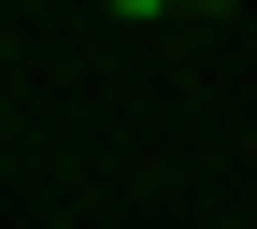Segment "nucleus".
Here are the masks:
<instances>
[{
	"mask_svg": "<svg viewBox=\"0 0 257 229\" xmlns=\"http://www.w3.org/2000/svg\"><path fill=\"white\" fill-rule=\"evenodd\" d=\"M114 15H186V0H114Z\"/></svg>",
	"mask_w": 257,
	"mask_h": 229,
	"instance_id": "f257e3e1",
	"label": "nucleus"
},
{
	"mask_svg": "<svg viewBox=\"0 0 257 229\" xmlns=\"http://www.w3.org/2000/svg\"><path fill=\"white\" fill-rule=\"evenodd\" d=\"M186 15H243V0H186Z\"/></svg>",
	"mask_w": 257,
	"mask_h": 229,
	"instance_id": "f03ea898",
	"label": "nucleus"
}]
</instances>
